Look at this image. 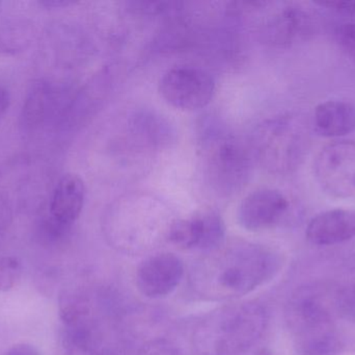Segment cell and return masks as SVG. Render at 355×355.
Wrapping results in <instances>:
<instances>
[{
	"label": "cell",
	"mask_w": 355,
	"mask_h": 355,
	"mask_svg": "<svg viewBox=\"0 0 355 355\" xmlns=\"http://www.w3.org/2000/svg\"><path fill=\"white\" fill-rule=\"evenodd\" d=\"M315 179L334 198L355 197V141L338 140L321 148L313 165Z\"/></svg>",
	"instance_id": "obj_6"
},
{
	"label": "cell",
	"mask_w": 355,
	"mask_h": 355,
	"mask_svg": "<svg viewBox=\"0 0 355 355\" xmlns=\"http://www.w3.org/2000/svg\"><path fill=\"white\" fill-rule=\"evenodd\" d=\"M71 99L55 81L45 79L33 81L27 90L19 118L23 133L33 135L52 125L62 126Z\"/></svg>",
	"instance_id": "obj_7"
},
{
	"label": "cell",
	"mask_w": 355,
	"mask_h": 355,
	"mask_svg": "<svg viewBox=\"0 0 355 355\" xmlns=\"http://www.w3.org/2000/svg\"><path fill=\"white\" fill-rule=\"evenodd\" d=\"M225 226L220 215L209 210L182 219L170 229L171 241L184 249L214 251L225 241Z\"/></svg>",
	"instance_id": "obj_9"
},
{
	"label": "cell",
	"mask_w": 355,
	"mask_h": 355,
	"mask_svg": "<svg viewBox=\"0 0 355 355\" xmlns=\"http://www.w3.org/2000/svg\"><path fill=\"white\" fill-rule=\"evenodd\" d=\"M12 218L14 215H12V208L10 201L6 196L0 194V238L10 229Z\"/></svg>",
	"instance_id": "obj_22"
},
{
	"label": "cell",
	"mask_w": 355,
	"mask_h": 355,
	"mask_svg": "<svg viewBox=\"0 0 355 355\" xmlns=\"http://www.w3.org/2000/svg\"><path fill=\"white\" fill-rule=\"evenodd\" d=\"M312 16L302 6L290 4L277 10L261 28V39L275 47H288L312 33Z\"/></svg>",
	"instance_id": "obj_12"
},
{
	"label": "cell",
	"mask_w": 355,
	"mask_h": 355,
	"mask_svg": "<svg viewBox=\"0 0 355 355\" xmlns=\"http://www.w3.org/2000/svg\"><path fill=\"white\" fill-rule=\"evenodd\" d=\"M3 355H41L35 346L29 343H19L8 348Z\"/></svg>",
	"instance_id": "obj_23"
},
{
	"label": "cell",
	"mask_w": 355,
	"mask_h": 355,
	"mask_svg": "<svg viewBox=\"0 0 355 355\" xmlns=\"http://www.w3.org/2000/svg\"><path fill=\"white\" fill-rule=\"evenodd\" d=\"M306 237L315 246H334L355 238V210L334 208L311 219Z\"/></svg>",
	"instance_id": "obj_13"
},
{
	"label": "cell",
	"mask_w": 355,
	"mask_h": 355,
	"mask_svg": "<svg viewBox=\"0 0 355 355\" xmlns=\"http://www.w3.org/2000/svg\"><path fill=\"white\" fill-rule=\"evenodd\" d=\"M139 355H184L174 344L166 341L154 342L143 348Z\"/></svg>",
	"instance_id": "obj_21"
},
{
	"label": "cell",
	"mask_w": 355,
	"mask_h": 355,
	"mask_svg": "<svg viewBox=\"0 0 355 355\" xmlns=\"http://www.w3.org/2000/svg\"><path fill=\"white\" fill-rule=\"evenodd\" d=\"M85 194V183L78 175L64 174L52 191L48 213L62 224L72 227L83 212Z\"/></svg>",
	"instance_id": "obj_14"
},
{
	"label": "cell",
	"mask_w": 355,
	"mask_h": 355,
	"mask_svg": "<svg viewBox=\"0 0 355 355\" xmlns=\"http://www.w3.org/2000/svg\"><path fill=\"white\" fill-rule=\"evenodd\" d=\"M71 227L54 219L49 213L42 215L37 223V233L41 241L56 243L67 237Z\"/></svg>",
	"instance_id": "obj_18"
},
{
	"label": "cell",
	"mask_w": 355,
	"mask_h": 355,
	"mask_svg": "<svg viewBox=\"0 0 355 355\" xmlns=\"http://www.w3.org/2000/svg\"><path fill=\"white\" fill-rule=\"evenodd\" d=\"M37 35L33 21L27 18H10L0 23V53L18 56L31 47Z\"/></svg>",
	"instance_id": "obj_16"
},
{
	"label": "cell",
	"mask_w": 355,
	"mask_h": 355,
	"mask_svg": "<svg viewBox=\"0 0 355 355\" xmlns=\"http://www.w3.org/2000/svg\"><path fill=\"white\" fill-rule=\"evenodd\" d=\"M1 4H2L1 2H0V6H1Z\"/></svg>",
	"instance_id": "obj_26"
},
{
	"label": "cell",
	"mask_w": 355,
	"mask_h": 355,
	"mask_svg": "<svg viewBox=\"0 0 355 355\" xmlns=\"http://www.w3.org/2000/svg\"><path fill=\"white\" fill-rule=\"evenodd\" d=\"M336 315L355 324V283H346L335 290Z\"/></svg>",
	"instance_id": "obj_17"
},
{
	"label": "cell",
	"mask_w": 355,
	"mask_h": 355,
	"mask_svg": "<svg viewBox=\"0 0 355 355\" xmlns=\"http://www.w3.org/2000/svg\"><path fill=\"white\" fill-rule=\"evenodd\" d=\"M335 290L319 283L298 288L287 304L286 320L297 355H337Z\"/></svg>",
	"instance_id": "obj_2"
},
{
	"label": "cell",
	"mask_w": 355,
	"mask_h": 355,
	"mask_svg": "<svg viewBox=\"0 0 355 355\" xmlns=\"http://www.w3.org/2000/svg\"><path fill=\"white\" fill-rule=\"evenodd\" d=\"M268 323L267 312L258 304H243L219 311L198 329L196 339L207 355H237L262 337Z\"/></svg>",
	"instance_id": "obj_3"
},
{
	"label": "cell",
	"mask_w": 355,
	"mask_h": 355,
	"mask_svg": "<svg viewBox=\"0 0 355 355\" xmlns=\"http://www.w3.org/2000/svg\"><path fill=\"white\" fill-rule=\"evenodd\" d=\"M75 2L68 1V0H42L37 2L39 6L45 8H67V6H72Z\"/></svg>",
	"instance_id": "obj_25"
},
{
	"label": "cell",
	"mask_w": 355,
	"mask_h": 355,
	"mask_svg": "<svg viewBox=\"0 0 355 355\" xmlns=\"http://www.w3.org/2000/svg\"><path fill=\"white\" fill-rule=\"evenodd\" d=\"M207 142V176L215 191L231 195L240 191L252 176L250 148L232 135H211Z\"/></svg>",
	"instance_id": "obj_5"
},
{
	"label": "cell",
	"mask_w": 355,
	"mask_h": 355,
	"mask_svg": "<svg viewBox=\"0 0 355 355\" xmlns=\"http://www.w3.org/2000/svg\"><path fill=\"white\" fill-rule=\"evenodd\" d=\"M289 206V200L282 192L275 189L256 190L240 204L238 220L246 231H264L279 224Z\"/></svg>",
	"instance_id": "obj_10"
},
{
	"label": "cell",
	"mask_w": 355,
	"mask_h": 355,
	"mask_svg": "<svg viewBox=\"0 0 355 355\" xmlns=\"http://www.w3.org/2000/svg\"><path fill=\"white\" fill-rule=\"evenodd\" d=\"M214 79L198 67L180 65L168 69L159 81V92L164 100L182 110H196L212 101Z\"/></svg>",
	"instance_id": "obj_8"
},
{
	"label": "cell",
	"mask_w": 355,
	"mask_h": 355,
	"mask_svg": "<svg viewBox=\"0 0 355 355\" xmlns=\"http://www.w3.org/2000/svg\"><path fill=\"white\" fill-rule=\"evenodd\" d=\"M184 275L182 261L173 254H158L141 263L137 273V286L146 297L170 295Z\"/></svg>",
	"instance_id": "obj_11"
},
{
	"label": "cell",
	"mask_w": 355,
	"mask_h": 355,
	"mask_svg": "<svg viewBox=\"0 0 355 355\" xmlns=\"http://www.w3.org/2000/svg\"><path fill=\"white\" fill-rule=\"evenodd\" d=\"M337 37L342 47L355 62V19L341 23L337 28Z\"/></svg>",
	"instance_id": "obj_20"
},
{
	"label": "cell",
	"mask_w": 355,
	"mask_h": 355,
	"mask_svg": "<svg viewBox=\"0 0 355 355\" xmlns=\"http://www.w3.org/2000/svg\"><path fill=\"white\" fill-rule=\"evenodd\" d=\"M310 135L306 124L293 115L261 123L252 133V158L273 174H289L300 168L308 154Z\"/></svg>",
	"instance_id": "obj_4"
},
{
	"label": "cell",
	"mask_w": 355,
	"mask_h": 355,
	"mask_svg": "<svg viewBox=\"0 0 355 355\" xmlns=\"http://www.w3.org/2000/svg\"><path fill=\"white\" fill-rule=\"evenodd\" d=\"M23 267L16 256H0V292L14 289L22 276Z\"/></svg>",
	"instance_id": "obj_19"
},
{
	"label": "cell",
	"mask_w": 355,
	"mask_h": 355,
	"mask_svg": "<svg viewBox=\"0 0 355 355\" xmlns=\"http://www.w3.org/2000/svg\"><path fill=\"white\" fill-rule=\"evenodd\" d=\"M10 106V92L0 85V120L6 116Z\"/></svg>",
	"instance_id": "obj_24"
},
{
	"label": "cell",
	"mask_w": 355,
	"mask_h": 355,
	"mask_svg": "<svg viewBox=\"0 0 355 355\" xmlns=\"http://www.w3.org/2000/svg\"><path fill=\"white\" fill-rule=\"evenodd\" d=\"M277 252L261 245H243L209 258L196 270V288L207 295L235 297L245 295L272 279L281 269Z\"/></svg>",
	"instance_id": "obj_1"
},
{
	"label": "cell",
	"mask_w": 355,
	"mask_h": 355,
	"mask_svg": "<svg viewBox=\"0 0 355 355\" xmlns=\"http://www.w3.org/2000/svg\"><path fill=\"white\" fill-rule=\"evenodd\" d=\"M317 133L324 138H343L355 131V106L344 100L321 102L314 110Z\"/></svg>",
	"instance_id": "obj_15"
}]
</instances>
